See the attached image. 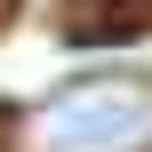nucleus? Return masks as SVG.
<instances>
[{"label":"nucleus","instance_id":"f257e3e1","mask_svg":"<svg viewBox=\"0 0 152 152\" xmlns=\"http://www.w3.org/2000/svg\"><path fill=\"white\" fill-rule=\"evenodd\" d=\"M40 152H144L152 144V80L144 72H96L40 104L32 120Z\"/></svg>","mask_w":152,"mask_h":152}]
</instances>
